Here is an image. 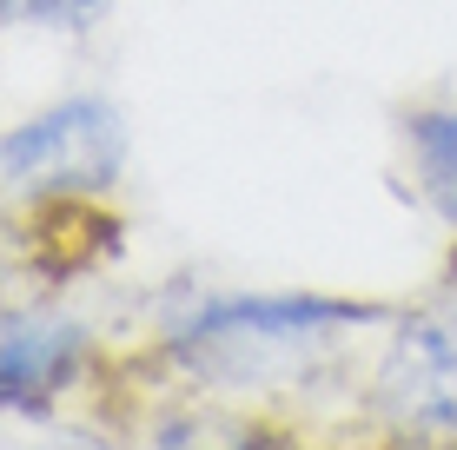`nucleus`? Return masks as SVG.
I'll return each mask as SVG.
<instances>
[{
    "instance_id": "f257e3e1",
    "label": "nucleus",
    "mask_w": 457,
    "mask_h": 450,
    "mask_svg": "<svg viewBox=\"0 0 457 450\" xmlns=\"http://www.w3.org/2000/svg\"><path fill=\"white\" fill-rule=\"evenodd\" d=\"M126 160L120 113L106 100H60L0 133V206H60L113 185Z\"/></svg>"
},
{
    "instance_id": "f03ea898",
    "label": "nucleus",
    "mask_w": 457,
    "mask_h": 450,
    "mask_svg": "<svg viewBox=\"0 0 457 450\" xmlns=\"http://www.w3.org/2000/svg\"><path fill=\"white\" fill-rule=\"evenodd\" d=\"M385 397L411 424H445L457 430V324L424 318L391 345L385 358Z\"/></svg>"
},
{
    "instance_id": "7ed1b4c3",
    "label": "nucleus",
    "mask_w": 457,
    "mask_h": 450,
    "mask_svg": "<svg viewBox=\"0 0 457 450\" xmlns=\"http://www.w3.org/2000/svg\"><path fill=\"white\" fill-rule=\"evenodd\" d=\"M365 305H332V299H226L193 324V338L219 345H292V338H319L332 324H365Z\"/></svg>"
},
{
    "instance_id": "20e7f679",
    "label": "nucleus",
    "mask_w": 457,
    "mask_h": 450,
    "mask_svg": "<svg viewBox=\"0 0 457 450\" xmlns=\"http://www.w3.org/2000/svg\"><path fill=\"white\" fill-rule=\"evenodd\" d=\"M80 338L73 331H21V338H0V405L7 397H40L67 378Z\"/></svg>"
},
{
    "instance_id": "39448f33",
    "label": "nucleus",
    "mask_w": 457,
    "mask_h": 450,
    "mask_svg": "<svg viewBox=\"0 0 457 450\" xmlns=\"http://www.w3.org/2000/svg\"><path fill=\"white\" fill-rule=\"evenodd\" d=\"M411 146H418V173L431 185V199L457 219V113H418Z\"/></svg>"
},
{
    "instance_id": "423d86ee",
    "label": "nucleus",
    "mask_w": 457,
    "mask_h": 450,
    "mask_svg": "<svg viewBox=\"0 0 457 450\" xmlns=\"http://www.w3.org/2000/svg\"><path fill=\"white\" fill-rule=\"evenodd\" d=\"M160 450H265L259 430L245 424H226V417H186V424H172Z\"/></svg>"
},
{
    "instance_id": "0eeeda50",
    "label": "nucleus",
    "mask_w": 457,
    "mask_h": 450,
    "mask_svg": "<svg viewBox=\"0 0 457 450\" xmlns=\"http://www.w3.org/2000/svg\"><path fill=\"white\" fill-rule=\"evenodd\" d=\"M13 20H34V27H87L100 13V0H0Z\"/></svg>"
}]
</instances>
